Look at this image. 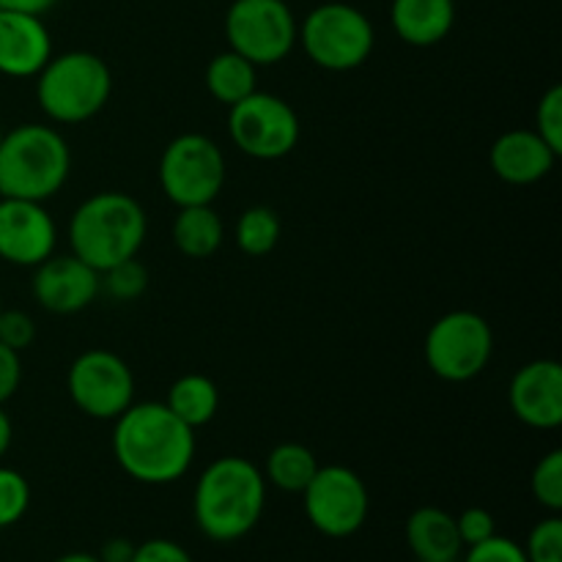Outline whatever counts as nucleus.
<instances>
[{
    "label": "nucleus",
    "mask_w": 562,
    "mask_h": 562,
    "mask_svg": "<svg viewBox=\"0 0 562 562\" xmlns=\"http://www.w3.org/2000/svg\"><path fill=\"white\" fill-rule=\"evenodd\" d=\"M113 459L132 481L168 486L195 461V428L181 423L165 401H143L115 417Z\"/></svg>",
    "instance_id": "1"
},
{
    "label": "nucleus",
    "mask_w": 562,
    "mask_h": 562,
    "mask_svg": "<svg viewBox=\"0 0 562 562\" xmlns=\"http://www.w3.org/2000/svg\"><path fill=\"white\" fill-rule=\"evenodd\" d=\"M267 477L245 456H220L201 472L192 516L209 541L234 543L250 536L267 508Z\"/></svg>",
    "instance_id": "2"
},
{
    "label": "nucleus",
    "mask_w": 562,
    "mask_h": 562,
    "mask_svg": "<svg viewBox=\"0 0 562 562\" xmlns=\"http://www.w3.org/2000/svg\"><path fill=\"white\" fill-rule=\"evenodd\" d=\"M66 236L80 261L104 272L143 250L148 236L146 209L126 192H93L71 212Z\"/></svg>",
    "instance_id": "3"
},
{
    "label": "nucleus",
    "mask_w": 562,
    "mask_h": 562,
    "mask_svg": "<svg viewBox=\"0 0 562 562\" xmlns=\"http://www.w3.org/2000/svg\"><path fill=\"white\" fill-rule=\"evenodd\" d=\"M71 173V148L55 126L20 124L0 140V198L49 201Z\"/></svg>",
    "instance_id": "4"
},
{
    "label": "nucleus",
    "mask_w": 562,
    "mask_h": 562,
    "mask_svg": "<svg viewBox=\"0 0 562 562\" xmlns=\"http://www.w3.org/2000/svg\"><path fill=\"white\" fill-rule=\"evenodd\" d=\"M113 93V71L91 49L53 55L36 75V102L55 124H86L102 113Z\"/></svg>",
    "instance_id": "5"
},
{
    "label": "nucleus",
    "mask_w": 562,
    "mask_h": 562,
    "mask_svg": "<svg viewBox=\"0 0 562 562\" xmlns=\"http://www.w3.org/2000/svg\"><path fill=\"white\" fill-rule=\"evenodd\" d=\"M307 58L327 71H355L371 58L376 31L366 11L351 3H322L302 20L296 31Z\"/></svg>",
    "instance_id": "6"
},
{
    "label": "nucleus",
    "mask_w": 562,
    "mask_h": 562,
    "mask_svg": "<svg viewBox=\"0 0 562 562\" xmlns=\"http://www.w3.org/2000/svg\"><path fill=\"white\" fill-rule=\"evenodd\" d=\"M159 187L165 198L184 206H209L225 187V154L201 132L173 137L159 157Z\"/></svg>",
    "instance_id": "7"
},
{
    "label": "nucleus",
    "mask_w": 562,
    "mask_h": 562,
    "mask_svg": "<svg viewBox=\"0 0 562 562\" xmlns=\"http://www.w3.org/2000/svg\"><path fill=\"white\" fill-rule=\"evenodd\" d=\"M426 366L442 382H472L494 355L492 324L475 311H450L431 324L423 344Z\"/></svg>",
    "instance_id": "8"
},
{
    "label": "nucleus",
    "mask_w": 562,
    "mask_h": 562,
    "mask_svg": "<svg viewBox=\"0 0 562 562\" xmlns=\"http://www.w3.org/2000/svg\"><path fill=\"white\" fill-rule=\"evenodd\" d=\"M294 11L285 0H234L225 14V42L252 66H274L296 47Z\"/></svg>",
    "instance_id": "9"
},
{
    "label": "nucleus",
    "mask_w": 562,
    "mask_h": 562,
    "mask_svg": "<svg viewBox=\"0 0 562 562\" xmlns=\"http://www.w3.org/2000/svg\"><path fill=\"white\" fill-rule=\"evenodd\" d=\"M228 135L245 157L274 162L289 157L302 137L296 110L283 97L252 91L228 108Z\"/></svg>",
    "instance_id": "10"
},
{
    "label": "nucleus",
    "mask_w": 562,
    "mask_h": 562,
    "mask_svg": "<svg viewBox=\"0 0 562 562\" xmlns=\"http://www.w3.org/2000/svg\"><path fill=\"white\" fill-rule=\"evenodd\" d=\"M66 393L91 420H115L135 404V373L115 351L88 349L71 360Z\"/></svg>",
    "instance_id": "11"
},
{
    "label": "nucleus",
    "mask_w": 562,
    "mask_h": 562,
    "mask_svg": "<svg viewBox=\"0 0 562 562\" xmlns=\"http://www.w3.org/2000/svg\"><path fill=\"white\" fill-rule=\"evenodd\" d=\"M302 505L313 530L327 538H351L362 530L371 510L368 486L344 464L318 467L302 492Z\"/></svg>",
    "instance_id": "12"
},
{
    "label": "nucleus",
    "mask_w": 562,
    "mask_h": 562,
    "mask_svg": "<svg viewBox=\"0 0 562 562\" xmlns=\"http://www.w3.org/2000/svg\"><path fill=\"white\" fill-rule=\"evenodd\" d=\"M58 228L38 201L0 198V261L33 269L55 252Z\"/></svg>",
    "instance_id": "13"
},
{
    "label": "nucleus",
    "mask_w": 562,
    "mask_h": 562,
    "mask_svg": "<svg viewBox=\"0 0 562 562\" xmlns=\"http://www.w3.org/2000/svg\"><path fill=\"white\" fill-rule=\"evenodd\" d=\"M31 294L47 313L75 316L93 305V300L102 294V285H99L97 269L80 261L75 252H64V256L53 252L38 267H33Z\"/></svg>",
    "instance_id": "14"
},
{
    "label": "nucleus",
    "mask_w": 562,
    "mask_h": 562,
    "mask_svg": "<svg viewBox=\"0 0 562 562\" xmlns=\"http://www.w3.org/2000/svg\"><path fill=\"white\" fill-rule=\"evenodd\" d=\"M508 406L519 423L538 431H554L562 423V366L558 360H532L514 373Z\"/></svg>",
    "instance_id": "15"
},
{
    "label": "nucleus",
    "mask_w": 562,
    "mask_h": 562,
    "mask_svg": "<svg viewBox=\"0 0 562 562\" xmlns=\"http://www.w3.org/2000/svg\"><path fill=\"white\" fill-rule=\"evenodd\" d=\"M53 58V36L42 16L0 9V75L27 80Z\"/></svg>",
    "instance_id": "16"
},
{
    "label": "nucleus",
    "mask_w": 562,
    "mask_h": 562,
    "mask_svg": "<svg viewBox=\"0 0 562 562\" xmlns=\"http://www.w3.org/2000/svg\"><path fill=\"white\" fill-rule=\"evenodd\" d=\"M560 154L536 130H510L488 148V165L505 184L530 187L547 179Z\"/></svg>",
    "instance_id": "17"
},
{
    "label": "nucleus",
    "mask_w": 562,
    "mask_h": 562,
    "mask_svg": "<svg viewBox=\"0 0 562 562\" xmlns=\"http://www.w3.org/2000/svg\"><path fill=\"white\" fill-rule=\"evenodd\" d=\"M390 22L409 47H434L453 31L456 0H393Z\"/></svg>",
    "instance_id": "18"
},
{
    "label": "nucleus",
    "mask_w": 562,
    "mask_h": 562,
    "mask_svg": "<svg viewBox=\"0 0 562 562\" xmlns=\"http://www.w3.org/2000/svg\"><path fill=\"white\" fill-rule=\"evenodd\" d=\"M406 543L420 562L459 560L461 549H464L459 527H456V516H450L442 508H434V505L417 508L406 519Z\"/></svg>",
    "instance_id": "19"
},
{
    "label": "nucleus",
    "mask_w": 562,
    "mask_h": 562,
    "mask_svg": "<svg viewBox=\"0 0 562 562\" xmlns=\"http://www.w3.org/2000/svg\"><path fill=\"white\" fill-rule=\"evenodd\" d=\"M225 241V223L214 206H184L173 220V245L181 256L212 258Z\"/></svg>",
    "instance_id": "20"
},
{
    "label": "nucleus",
    "mask_w": 562,
    "mask_h": 562,
    "mask_svg": "<svg viewBox=\"0 0 562 562\" xmlns=\"http://www.w3.org/2000/svg\"><path fill=\"white\" fill-rule=\"evenodd\" d=\"M165 404L181 423L190 428H203L217 417L220 390L206 373H184L170 384Z\"/></svg>",
    "instance_id": "21"
},
{
    "label": "nucleus",
    "mask_w": 562,
    "mask_h": 562,
    "mask_svg": "<svg viewBox=\"0 0 562 562\" xmlns=\"http://www.w3.org/2000/svg\"><path fill=\"white\" fill-rule=\"evenodd\" d=\"M203 82L220 104L231 108V104L241 102L252 91H258V66H252L234 49H225L209 60Z\"/></svg>",
    "instance_id": "22"
},
{
    "label": "nucleus",
    "mask_w": 562,
    "mask_h": 562,
    "mask_svg": "<svg viewBox=\"0 0 562 562\" xmlns=\"http://www.w3.org/2000/svg\"><path fill=\"white\" fill-rule=\"evenodd\" d=\"M318 459L311 448L300 442H283L278 448L269 450L267 464H263V477L272 483L274 488L285 494H302L307 483L313 481L318 470Z\"/></svg>",
    "instance_id": "23"
},
{
    "label": "nucleus",
    "mask_w": 562,
    "mask_h": 562,
    "mask_svg": "<svg viewBox=\"0 0 562 562\" xmlns=\"http://www.w3.org/2000/svg\"><path fill=\"white\" fill-rule=\"evenodd\" d=\"M283 223L272 206H250L239 214L234 228L236 247L250 258H263L278 247Z\"/></svg>",
    "instance_id": "24"
},
{
    "label": "nucleus",
    "mask_w": 562,
    "mask_h": 562,
    "mask_svg": "<svg viewBox=\"0 0 562 562\" xmlns=\"http://www.w3.org/2000/svg\"><path fill=\"white\" fill-rule=\"evenodd\" d=\"M99 285L104 294L115 302H135L148 289V269L137 258L115 263V267L99 272Z\"/></svg>",
    "instance_id": "25"
},
{
    "label": "nucleus",
    "mask_w": 562,
    "mask_h": 562,
    "mask_svg": "<svg viewBox=\"0 0 562 562\" xmlns=\"http://www.w3.org/2000/svg\"><path fill=\"white\" fill-rule=\"evenodd\" d=\"M530 492L541 508L562 510V450L554 448L543 456L530 475Z\"/></svg>",
    "instance_id": "26"
},
{
    "label": "nucleus",
    "mask_w": 562,
    "mask_h": 562,
    "mask_svg": "<svg viewBox=\"0 0 562 562\" xmlns=\"http://www.w3.org/2000/svg\"><path fill=\"white\" fill-rule=\"evenodd\" d=\"M31 508V483L20 470L0 467V530L14 527Z\"/></svg>",
    "instance_id": "27"
},
{
    "label": "nucleus",
    "mask_w": 562,
    "mask_h": 562,
    "mask_svg": "<svg viewBox=\"0 0 562 562\" xmlns=\"http://www.w3.org/2000/svg\"><path fill=\"white\" fill-rule=\"evenodd\" d=\"M525 554L527 562H562V519L558 514L532 527Z\"/></svg>",
    "instance_id": "28"
},
{
    "label": "nucleus",
    "mask_w": 562,
    "mask_h": 562,
    "mask_svg": "<svg viewBox=\"0 0 562 562\" xmlns=\"http://www.w3.org/2000/svg\"><path fill=\"white\" fill-rule=\"evenodd\" d=\"M536 132L562 154V86H549L536 108Z\"/></svg>",
    "instance_id": "29"
},
{
    "label": "nucleus",
    "mask_w": 562,
    "mask_h": 562,
    "mask_svg": "<svg viewBox=\"0 0 562 562\" xmlns=\"http://www.w3.org/2000/svg\"><path fill=\"white\" fill-rule=\"evenodd\" d=\"M36 340V322L25 311H0V344L14 351L31 349Z\"/></svg>",
    "instance_id": "30"
},
{
    "label": "nucleus",
    "mask_w": 562,
    "mask_h": 562,
    "mask_svg": "<svg viewBox=\"0 0 562 562\" xmlns=\"http://www.w3.org/2000/svg\"><path fill=\"white\" fill-rule=\"evenodd\" d=\"M461 562H527L525 547L505 536H492L488 541L475 543Z\"/></svg>",
    "instance_id": "31"
},
{
    "label": "nucleus",
    "mask_w": 562,
    "mask_h": 562,
    "mask_svg": "<svg viewBox=\"0 0 562 562\" xmlns=\"http://www.w3.org/2000/svg\"><path fill=\"white\" fill-rule=\"evenodd\" d=\"M456 527H459L461 543L467 549L497 536V521L486 508H467L464 514L456 516Z\"/></svg>",
    "instance_id": "32"
},
{
    "label": "nucleus",
    "mask_w": 562,
    "mask_h": 562,
    "mask_svg": "<svg viewBox=\"0 0 562 562\" xmlns=\"http://www.w3.org/2000/svg\"><path fill=\"white\" fill-rule=\"evenodd\" d=\"M132 562H195L190 558L181 543L168 541V538H151V541L135 547V558Z\"/></svg>",
    "instance_id": "33"
},
{
    "label": "nucleus",
    "mask_w": 562,
    "mask_h": 562,
    "mask_svg": "<svg viewBox=\"0 0 562 562\" xmlns=\"http://www.w3.org/2000/svg\"><path fill=\"white\" fill-rule=\"evenodd\" d=\"M22 384V357L20 351L0 344V406L9 404Z\"/></svg>",
    "instance_id": "34"
},
{
    "label": "nucleus",
    "mask_w": 562,
    "mask_h": 562,
    "mask_svg": "<svg viewBox=\"0 0 562 562\" xmlns=\"http://www.w3.org/2000/svg\"><path fill=\"white\" fill-rule=\"evenodd\" d=\"M99 562H132L135 558V543L130 538H110L99 549Z\"/></svg>",
    "instance_id": "35"
},
{
    "label": "nucleus",
    "mask_w": 562,
    "mask_h": 562,
    "mask_svg": "<svg viewBox=\"0 0 562 562\" xmlns=\"http://www.w3.org/2000/svg\"><path fill=\"white\" fill-rule=\"evenodd\" d=\"M55 3H58V0H0V9L20 11V14L44 16Z\"/></svg>",
    "instance_id": "36"
},
{
    "label": "nucleus",
    "mask_w": 562,
    "mask_h": 562,
    "mask_svg": "<svg viewBox=\"0 0 562 562\" xmlns=\"http://www.w3.org/2000/svg\"><path fill=\"white\" fill-rule=\"evenodd\" d=\"M11 442H14V426H11V417L9 412L0 406V459H3L5 453H9Z\"/></svg>",
    "instance_id": "37"
},
{
    "label": "nucleus",
    "mask_w": 562,
    "mask_h": 562,
    "mask_svg": "<svg viewBox=\"0 0 562 562\" xmlns=\"http://www.w3.org/2000/svg\"><path fill=\"white\" fill-rule=\"evenodd\" d=\"M53 562H99V558L91 552H69V554H60V558Z\"/></svg>",
    "instance_id": "38"
},
{
    "label": "nucleus",
    "mask_w": 562,
    "mask_h": 562,
    "mask_svg": "<svg viewBox=\"0 0 562 562\" xmlns=\"http://www.w3.org/2000/svg\"><path fill=\"white\" fill-rule=\"evenodd\" d=\"M3 135H5V130H3V124H0V140H3Z\"/></svg>",
    "instance_id": "39"
},
{
    "label": "nucleus",
    "mask_w": 562,
    "mask_h": 562,
    "mask_svg": "<svg viewBox=\"0 0 562 562\" xmlns=\"http://www.w3.org/2000/svg\"><path fill=\"white\" fill-rule=\"evenodd\" d=\"M450 562H461V558L459 560H450Z\"/></svg>",
    "instance_id": "40"
},
{
    "label": "nucleus",
    "mask_w": 562,
    "mask_h": 562,
    "mask_svg": "<svg viewBox=\"0 0 562 562\" xmlns=\"http://www.w3.org/2000/svg\"><path fill=\"white\" fill-rule=\"evenodd\" d=\"M0 311H3V305H0Z\"/></svg>",
    "instance_id": "41"
}]
</instances>
